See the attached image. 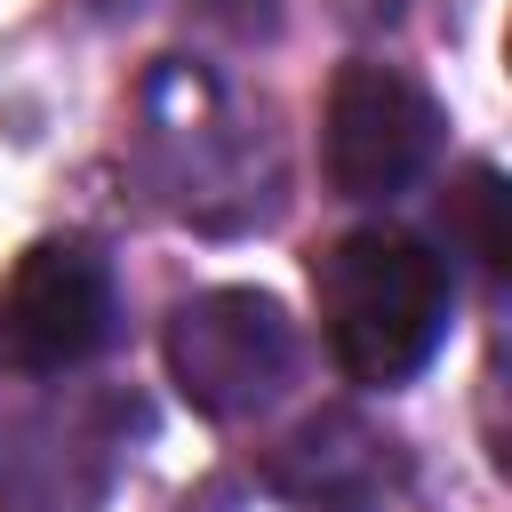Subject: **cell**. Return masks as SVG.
Wrapping results in <instances>:
<instances>
[{
    "label": "cell",
    "mask_w": 512,
    "mask_h": 512,
    "mask_svg": "<svg viewBox=\"0 0 512 512\" xmlns=\"http://www.w3.org/2000/svg\"><path fill=\"white\" fill-rule=\"evenodd\" d=\"M136 168L152 200L200 232H240L272 208L280 168L264 120L192 56H160L136 88Z\"/></svg>",
    "instance_id": "cell-1"
},
{
    "label": "cell",
    "mask_w": 512,
    "mask_h": 512,
    "mask_svg": "<svg viewBox=\"0 0 512 512\" xmlns=\"http://www.w3.org/2000/svg\"><path fill=\"white\" fill-rule=\"evenodd\" d=\"M320 328L328 352L352 384H408L456 320V272L432 240L400 232V224H360L344 232L320 272Z\"/></svg>",
    "instance_id": "cell-2"
},
{
    "label": "cell",
    "mask_w": 512,
    "mask_h": 512,
    "mask_svg": "<svg viewBox=\"0 0 512 512\" xmlns=\"http://www.w3.org/2000/svg\"><path fill=\"white\" fill-rule=\"evenodd\" d=\"M168 376L208 424L264 416L296 376V320L264 288H208L168 312Z\"/></svg>",
    "instance_id": "cell-3"
},
{
    "label": "cell",
    "mask_w": 512,
    "mask_h": 512,
    "mask_svg": "<svg viewBox=\"0 0 512 512\" xmlns=\"http://www.w3.org/2000/svg\"><path fill=\"white\" fill-rule=\"evenodd\" d=\"M440 152V104L400 64H344L320 112V168L336 200H400Z\"/></svg>",
    "instance_id": "cell-4"
},
{
    "label": "cell",
    "mask_w": 512,
    "mask_h": 512,
    "mask_svg": "<svg viewBox=\"0 0 512 512\" xmlns=\"http://www.w3.org/2000/svg\"><path fill=\"white\" fill-rule=\"evenodd\" d=\"M112 336V264L88 240H32L0 280V368L64 376Z\"/></svg>",
    "instance_id": "cell-5"
},
{
    "label": "cell",
    "mask_w": 512,
    "mask_h": 512,
    "mask_svg": "<svg viewBox=\"0 0 512 512\" xmlns=\"http://www.w3.org/2000/svg\"><path fill=\"white\" fill-rule=\"evenodd\" d=\"M256 472L296 512H400L408 496V448L360 408H312L264 448Z\"/></svg>",
    "instance_id": "cell-6"
},
{
    "label": "cell",
    "mask_w": 512,
    "mask_h": 512,
    "mask_svg": "<svg viewBox=\"0 0 512 512\" xmlns=\"http://www.w3.org/2000/svg\"><path fill=\"white\" fill-rule=\"evenodd\" d=\"M120 424H136V400H48L0 416V496L24 512H80L112 472Z\"/></svg>",
    "instance_id": "cell-7"
},
{
    "label": "cell",
    "mask_w": 512,
    "mask_h": 512,
    "mask_svg": "<svg viewBox=\"0 0 512 512\" xmlns=\"http://www.w3.org/2000/svg\"><path fill=\"white\" fill-rule=\"evenodd\" d=\"M448 248L472 256V272H504V176L496 160H472L448 192Z\"/></svg>",
    "instance_id": "cell-8"
}]
</instances>
